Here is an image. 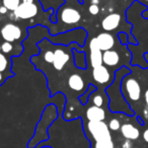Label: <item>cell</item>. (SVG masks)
Here are the masks:
<instances>
[{
	"label": "cell",
	"mask_w": 148,
	"mask_h": 148,
	"mask_svg": "<svg viewBox=\"0 0 148 148\" xmlns=\"http://www.w3.org/2000/svg\"><path fill=\"white\" fill-rule=\"evenodd\" d=\"M81 19V14L77 9L73 7L63 8L61 11V21L67 25H74L77 23Z\"/></svg>",
	"instance_id": "ba28073f"
},
{
	"label": "cell",
	"mask_w": 148,
	"mask_h": 148,
	"mask_svg": "<svg viewBox=\"0 0 148 148\" xmlns=\"http://www.w3.org/2000/svg\"><path fill=\"white\" fill-rule=\"evenodd\" d=\"M12 49H13L12 44L9 43V42H3L1 47H0V50H1V52L3 54H9L12 51Z\"/></svg>",
	"instance_id": "44dd1931"
},
{
	"label": "cell",
	"mask_w": 148,
	"mask_h": 148,
	"mask_svg": "<svg viewBox=\"0 0 148 148\" xmlns=\"http://www.w3.org/2000/svg\"><path fill=\"white\" fill-rule=\"evenodd\" d=\"M74 55V63L75 66L78 68H86V57H85V54L82 52H77L75 49H72Z\"/></svg>",
	"instance_id": "9a60e30c"
},
{
	"label": "cell",
	"mask_w": 148,
	"mask_h": 148,
	"mask_svg": "<svg viewBox=\"0 0 148 148\" xmlns=\"http://www.w3.org/2000/svg\"><path fill=\"white\" fill-rule=\"evenodd\" d=\"M121 133L123 137H125L127 140H136L140 136L139 130L135 126L129 123H126L121 126Z\"/></svg>",
	"instance_id": "7c38bea8"
},
{
	"label": "cell",
	"mask_w": 148,
	"mask_h": 148,
	"mask_svg": "<svg viewBox=\"0 0 148 148\" xmlns=\"http://www.w3.org/2000/svg\"><path fill=\"white\" fill-rule=\"evenodd\" d=\"M92 148H115V145H114L113 139H110L95 142V145H93Z\"/></svg>",
	"instance_id": "ac0fdd59"
},
{
	"label": "cell",
	"mask_w": 148,
	"mask_h": 148,
	"mask_svg": "<svg viewBox=\"0 0 148 148\" xmlns=\"http://www.w3.org/2000/svg\"><path fill=\"white\" fill-rule=\"evenodd\" d=\"M123 148H131L132 147V143L130 140H127V141H125L123 143V146H122Z\"/></svg>",
	"instance_id": "484cf974"
},
{
	"label": "cell",
	"mask_w": 148,
	"mask_h": 148,
	"mask_svg": "<svg viewBox=\"0 0 148 148\" xmlns=\"http://www.w3.org/2000/svg\"><path fill=\"white\" fill-rule=\"evenodd\" d=\"M7 65H8V61H7V58L5 57V55L0 52V72L2 73L5 70L7 69Z\"/></svg>",
	"instance_id": "d6986e66"
},
{
	"label": "cell",
	"mask_w": 148,
	"mask_h": 148,
	"mask_svg": "<svg viewBox=\"0 0 148 148\" xmlns=\"http://www.w3.org/2000/svg\"><path fill=\"white\" fill-rule=\"evenodd\" d=\"M89 50H90V64L91 67L95 68L97 66L103 65V51L99 48L95 41V38H93L89 43Z\"/></svg>",
	"instance_id": "5b68a950"
},
{
	"label": "cell",
	"mask_w": 148,
	"mask_h": 148,
	"mask_svg": "<svg viewBox=\"0 0 148 148\" xmlns=\"http://www.w3.org/2000/svg\"><path fill=\"white\" fill-rule=\"evenodd\" d=\"M95 41H97L99 48L103 52L112 50L115 46V38L112 34L108 33V32L101 33L99 35H97L95 37Z\"/></svg>",
	"instance_id": "8992f818"
},
{
	"label": "cell",
	"mask_w": 148,
	"mask_h": 148,
	"mask_svg": "<svg viewBox=\"0 0 148 148\" xmlns=\"http://www.w3.org/2000/svg\"><path fill=\"white\" fill-rule=\"evenodd\" d=\"M120 62V55L115 50H109V51L103 52V64L106 66L113 67L119 64Z\"/></svg>",
	"instance_id": "4fadbf2b"
},
{
	"label": "cell",
	"mask_w": 148,
	"mask_h": 148,
	"mask_svg": "<svg viewBox=\"0 0 148 148\" xmlns=\"http://www.w3.org/2000/svg\"><path fill=\"white\" fill-rule=\"evenodd\" d=\"M108 126L111 131H118L119 129H121V123L118 119H112Z\"/></svg>",
	"instance_id": "ffe728a7"
},
{
	"label": "cell",
	"mask_w": 148,
	"mask_h": 148,
	"mask_svg": "<svg viewBox=\"0 0 148 148\" xmlns=\"http://www.w3.org/2000/svg\"><path fill=\"white\" fill-rule=\"evenodd\" d=\"M42 148H51V147H49V146H44V147H42Z\"/></svg>",
	"instance_id": "1f68e13d"
},
{
	"label": "cell",
	"mask_w": 148,
	"mask_h": 148,
	"mask_svg": "<svg viewBox=\"0 0 148 148\" xmlns=\"http://www.w3.org/2000/svg\"><path fill=\"white\" fill-rule=\"evenodd\" d=\"M92 103L93 106H97V107L101 108L103 105V99L101 95H92Z\"/></svg>",
	"instance_id": "7402d4cb"
},
{
	"label": "cell",
	"mask_w": 148,
	"mask_h": 148,
	"mask_svg": "<svg viewBox=\"0 0 148 148\" xmlns=\"http://www.w3.org/2000/svg\"><path fill=\"white\" fill-rule=\"evenodd\" d=\"M23 2H25V3H34V0H23Z\"/></svg>",
	"instance_id": "4dcf8cb0"
},
{
	"label": "cell",
	"mask_w": 148,
	"mask_h": 148,
	"mask_svg": "<svg viewBox=\"0 0 148 148\" xmlns=\"http://www.w3.org/2000/svg\"><path fill=\"white\" fill-rule=\"evenodd\" d=\"M147 110H148V108H147Z\"/></svg>",
	"instance_id": "836d02e7"
},
{
	"label": "cell",
	"mask_w": 148,
	"mask_h": 148,
	"mask_svg": "<svg viewBox=\"0 0 148 148\" xmlns=\"http://www.w3.org/2000/svg\"><path fill=\"white\" fill-rule=\"evenodd\" d=\"M67 83H68V86L75 91L83 90L85 86V83H84V80H83L82 76L77 73L70 75L67 80Z\"/></svg>",
	"instance_id": "5bb4252c"
},
{
	"label": "cell",
	"mask_w": 148,
	"mask_h": 148,
	"mask_svg": "<svg viewBox=\"0 0 148 148\" xmlns=\"http://www.w3.org/2000/svg\"><path fill=\"white\" fill-rule=\"evenodd\" d=\"M44 58H45V61L47 62V63H53V61H54V52L53 51H47L45 53Z\"/></svg>",
	"instance_id": "603a6c76"
},
{
	"label": "cell",
	"mask_w": 148,
	"mask_h": 148,
	"mask_svg": "<svg viewBox=\"0 0 148 148\" xmlns=\"http://www.w3.org/2000/svg\"><path fill=\"white\" fill-rule=\"evenodd\" d=\"M121 23V15L119 13H110L101 21V27L106 32L115 31Z\"/></svg>",
	"instance_id": "9c48e42d"
},
{
	"label": "cell",
	"mask_w": 148,
	"mask_h": 148,
	"mask_svg": "<svg viewBox=\"0 0 148 148\" xmlns=\"http://www.w3.org/2000/svg\"><path fill=\"white\" fill-rule=\"evenodd\" d=\"M88 11L90 14L92 15H97L99 13V6L97 4H91L88 8Z\"/></svg>",
	"instance_id": "cb8c5ba5"
},
{
	"label": "cell",
	"mask_w": 148,
	"mask_h": 148,
	"mask_svg": "<svg viewBox=\"0 0 148 148\" xmlns=\"http://www.w3.org/2000/svg\"><path fill=\"white\" fill-rule=\"evenodd\" d=\"M87 88H88V89H86V90H85V92H83V95H81V97H79V101L82 103V105H86L87 101H88L89 95H91V93H92L93 91L97 90V87H95V85H92V84H89Z\"/></svg>",
	"instance_id": "e0dca14e"
},
{
	"label": "cell",
	"mask_w": 148,
	"mask_h": 148,
	"mask_svg": "<svg viewBox=\"0 0 148 148\" xmlns=\"http://www.w3.org/2000/svg\"><path fill=\"white\" fill-rule=\"evenodd\" d=\"M2 4L4 7H6L7 10L14 11L21 4V0H2Z\"/></svg>",
	"instance_id": "2e32d148"
},
{
	"label": "cell",
	"mask_w": 148,
	"mask_h": 148,
	"mask_svg": "<svg viewBox=\"0 0 148 148\" xmlns=\"http://www.w3.org/2000/svg\"><path fill=\"white\" fill-rule=\"evenodd\" d=\"M38 5L35 3H25L21 2L13 12L16 18L29 19L35 17L38 14Z\"/></svg>",
	"instance_id": "277c9868"
},
{
	"label": "cell",
	"mask_w": 148,
	"mask_h": 148,
	"mask_svg": "<svg viewBox=\"0 0 148 148\" xmlns=\"http://www.w3.org/2000/svg\"><path fill=\"white\" fill-rule=\"evenodd\" d=\"M70 56L65 50L63 49H56L54 51V61H53V66L56 70L61 71L66 64L69 62Z\"/></svg>",
	"instance_id": "30bf717a"
},
{
	"label": "cell",
	"mask_w": 148,
	"mask_h": 148,
	"mask_svg": "<svg viewBox=\"0 0 148 148\" xmlns=\"http://www.w3.org/2000/svg\"><path fill=\"white\" fill-rule=\"evenodd\" d=\"M85 116L88 122H97L103 121L106 119V112L103 108L91 106L85 112Z\"/></svg>",
	"instance_id": "8fae6325"
},
{
	"label": "cell",
	"mask_w": 148,
	"mask_h": 148,
	"mask_svg": "<svg viewBox=\"0 0 148 148\" xmlns=\"http://www.w3.org/2000/svg\"><path fill=\"white\" fill-rule=\"evenodd\" d=\"M87 130H88L89 135L95 140V142L112 139L111 130L109 129L108 124H106L103 121L88 122Z\"/></svg>",
	"instance_id": "6da1fadb"
},
{
	"label": "cell",
	"mask_w": 148,
	"mask_h": 148,
	"mask_svg": "<svg viewBox=\"0 0 148 148\" xmlns=\"http://www.w3.org/2000/svg\"><path fill=\"white\" fill-rule=\"evenodd\" d=\"M6 12H7V8L2 5V6L0 7V13H1V14H5Z\"/></svg>",
	"instance_id": "83f0119b"
},
{
	"label": "cell",
	"mask_w": 148,
	"mask_h": 148,
	"mask_svg": "<svg viewBox=\"0 0 148 148\" xmlns=\"http://www.w3.org/2000/svg\"><path fill=\"white\" fill-rule=\"evenodd\" d=\"M92 78L99 84H106L111 81L112 76L108 68L105 65H101L92 68Z\"/></svg>",
	"instance_id": "52a82bcc"
},
{
	"label": "cell",
	"mask_w": 148,
	"mask_h": 148,
	"mask_svg": "<svg viewBox=\"0 0 148 148\" xmlns=\"http://www.w3.org/2000/svg\"><path fill=\"white\" fill-rule=\"evenodd\" d=\"M3 81H4V76H3V74L0 72V84H1Z\"/></svg>",
	"instance_id": "f546056e"
},
{
	"label": "cell",
	"mask_w": 148,
	"mask_h": 148,
	"mask_svg": "<svg viewBox=\"0 0 148 148\" xmlns=\"http://www.w3.org/2000/svg\"><path fill=\"white\" fill-rule=\"evenodd\" d=\"M143 139L145 140L146 142H148V129H146L143 133Z\"/></svg>",
	"instance_id": "4316f807"
},
{
	"label": "cell",
	"mask_w": 148,
	"mask_h": 148,
	"mask_svg": "<svg viewBox=\"0 0 148 148\" xmlns=\"http://www.w3.org/2000/svg\"><path fill=\"white\" fill-rule=\"evenodd\" d=\"M123 92L126 93V97L132 101H137L141 97V85L137 79L133 77H124L123 78Z\"/></svg>",
	"instance_id": "7a4b0ae2"
},
{
	"label": "cell",
	"mask_w": 148,
	"mask_h": 148,
	"mask_svg": "<svg viewBox=\"0 0 148 148\" xmlns=\"http://www.w3.org/2000/svg\"><path fill=\"white\" fill-rule=\"evenodd\" d=\"M118 38H119V41L121 42L122 44H128V36H127V34H125V33H119V35H118Z\"/></svg>",
	"instance_id": "d4e9b609"
},
{
	"label": "cell",
	"mask_w": 148,
	"mask_h": 148,
	"mask_svg": "<svg viewBox=\"0 0 148 148\" xmlns=\"http://www.w3.org/2000/svg\"><path fill=\"white\" fill-rule=\"evenodd\" d=\"M144 99H145L146 103H147V105H148V89H146L145 93H144Z\"/></svg>",
	"instance_id": "f1b7e54d"
},
{
	"label": "cell",
	"mask_w": 148,
	"mask_h": 148,
	"mask_svg": "<svg viewBox=\"0 0 148 148\" xmlns=\"http://www.w3.org/2000/svg\"><path fill=\"white\" fill-rule=\"evenodd\" d=\"M1 37L4 40V42H9V43H12L14 41H17L21 38L23 35V31L17 25L14 23H6L2 27L1 31Z\"/></svg>",
	"instance_id": "3957f363"
},
{
	"label": "cell",
	"mask_w": 148,
	"mask_h": 148,
	"mask_svg": "<svg viewBox=\"0 0 148 148\" xmlns=\"http://www.w3.org/2000/svg\"><path fill=\"white\" fill-rule=\"evenodd\" d=\"M144 1H147V2H148V0H144Z\"/></svg>",
	"instance_id": "d6a6232c"
}]
</instances>
